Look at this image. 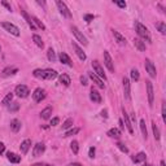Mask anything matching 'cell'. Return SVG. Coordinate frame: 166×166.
Returning <instances> with one entry per match:
<instances>
[{
    "label": "cell",
    "instance_id": "obj_28",
    "mask_svg": "<svg viewBox=\"0 0 166 166\" xmlns=\"http://www.w3.org/2000/svg\"><path fill=\"white\" fill-rule=\"evenodd\" d=\"M51 114H52V107H47V108H44L43 110L40 112L42 119H48L49 117H51Z\"/></svg>",
    "mask_w": 166,
    "mask_h": 166
},
{
    "label": "cell",
    "instance_id": "obj_21",
    "mask_svg": "<svg viewBox=\"0 0 166 166\" xmlns=\"http://www.w3.org/2000/svg\"><path fill=\"white\" fill-rule=\"evenodd\" d=\"M146 160H147V154L144 152H140V153L132 156V162H135V164H140V162H144Z\"/></svg>",
    "mask_w": 166,
    "mask_h": 166
},
{
    "label": "cell",
    "instance_id": "obj_47",
    "mask_svg": "<svg viewBox=\"0 0 166 166\" xmlns=\"http://www.w3.org/2000/svg\"><path fill=\"white\" fill-rule=\"evenodd\" d=\"M87 82H88V79H87V77H83V75H82V77H80V83H82V84H83V86H87V84H88Z\"/></svg>",
    "mask_w": 166,
    "mask_h": 166
},
{
    "label": "cell",
    "instance_id": "obj_15",
    "mask_svg": "<svg viewBox=\"0 0 166 166\" xmlns=\"http://www.w3.org/2000/svg\"><path fill=\"white\" fill-rule=\"evenodd\" d=\"M113 37H114V39H116V42L119 44V45H126V43H127V40H126V38L123 37V35L119 33V31H117V30H113Z\"/></svg>",
    "mask_w": 166,
    "mask_h": 166
},
{
    "label": "cell",
    "instance_id": "obj_40",
    "mask_svg": "<svg viewBox=\"0 0 166 166\" xmlns=\"http://www.w3.org/2000/svg\"><path fill=\"white\" fill-rule=\"evenodd\" d=\"M116 146H117V148H118V149L121 151V152H123V153H129V148H127V147H126L123 143L118 142L117 144H116Z\"/></svg>",
    "mask_w": 166,
    "mask_h": 166
},
{
    "label": "cell",
    "instance_id": "obj_17",
    "mask_svg": "<svg viewBox=\"0 0 166 166\" xmlns=\"http://www.w3.org/2000/svg\"><path fill=\"white\" fill-rule=\"evenodd\" d=\"M73 48H74V51H75V53H77V56L79 57V60H82V61H84V60L87 59V56H86V53L83 52V49L79 47L77 43H74L73 42Z\"/></svg>",
    "mask_w": 166,
    "mask_h": 166
},
{
    "label": "cell",
    "instance_id": "obj_49",
    "mask_svg": "<svg viewBox=\"0 0 166 166\" xmlns=\"http://www.w3.org/2000/svg\"><path fill=\"white\" fill-rule=\"evenodd\" d=\"M1 4H3V5H4V7H5V8H7V9H8V10H12V7H10V5L8 4V3H7V1H1Z\"/></svg>",
    "mask_w": 166,
    "mask_h": 166
},
{
    "label": "cell",
    "instance_id": "obj_7",
    "mask_svg": "<svg viewBox=\"0 0 166 166\" xmlns=\"http://www.w3.org/2000/svg\"><path fill=\"white\" fill-rule=\"evenodd\" d=\"M15 94L18 97H27L30 94V90H29V87L25 86V84H18L15 90Z\"/></svg>",
    "mask_w": 166,
    "mask_h": 166
},
{
    "label": "cell",
    "instance_id": "obj_24",
    "mask_svg": "<svg viewBox=\"0 0 166 166\" xmlns=\"http://www.w3.org/2000/svg\"><path fill=\"white\" fill-rule=\"evenodd\" d=\"M60 83L62 84V86H65V87H69L70 86V83H72V80H70V77L68 75V74H62V75H60Z\"/></svg>",
    "mask_w": 166,
    "mask_h": 166
},
{
    "label": "cell",
    "instance_id": "obj_44",
    "mask_svg": "<svg viewBox=\"0 0 166 166\" xmlns=\"http://www.w3.org/2000/svg\"><path fill=\"white\" fill-rule=\"evenodd\" d=\"M162 119H164V122H166V105H165V103L162 104Z\"/></svg>",
    "mask_w": 166,
    "mask_h": 166
},
{
    "label": "cell",
    "instance_id": "obj_37",
    "mask_svg": "<svg viewBox=\"0 0 166 166\" xmlns=\"http://www.w3.org/2000/svg\"><path fill=\"white\" fill-rule=\"evenodd\" d=\"M47 57H48V60L51 62H55L56 61V55H55V51L52 48H49L48 51H47Z\"/></svg>",
    "mask_w": 166,
    "mask_h": 166
},
{
    "label": "cell",
    "instance_id": "obj_20",
    "mask_svg": "<svg viewBox=\"0 0 166 166\" xmlns=\"http://www.w3.org/2000/svg\"><path fill=\"white\" fill-rule=\"evenodd\" d=\"M7 158H8V161L13 162V164H18V162H21V156L13 153V152H8V153H7Z\"/></svg>",
    "mask_w": 166,
    "mask_h": 166
},
{
    "label": "cell",
    "instance_id": "obj_6",
    "mask_svg": "<svg viewBox=\"0 0 166 166\" xmlns=\"http://www.w3.org/2000/svg\"><path fill=\"white\" fill-rule=\"evenodd\" d=\"M1 26L12 35H15V37H20V29L16 26V25H13L10 22H1Z\"/></svg>",
    "mask_w": 166,
    "mask_h": 166
},
{
    "label": "cell",
    "instance_id": "obj_56",
    "mask_svg": "<svg viewBox=\"0 0 166 166\" xmlns=\"http://www.w3.org/2000/svg\"><path fill=\"white\" fill-rule=\"evenodd\" d=\"M143 166H153V165H151V164H144Z\"/></svg>",
    "mask_w": 166,
    "mask_h": 166
},
{
    "label": "cell",
    "instance_id": "obj_8",
    "mask_svg": "<svg viewBox=\"0 0 166 166\" xmlns=\"http://www.w3.org/2000/svg\"><path fill=\"white\" fill-rule=\"evenodd\" d=\"M92 68H94V73L96 74L99 78H103L104 80H107V75H105V73H104L103 66H101L97 61H92Z\"/></svg>",
    "mask_w": 166,
    "mask_h": 166
},
{
    "label": "cell",
    "instance_id": "obj_16",
    "mask_svg": "<svg viewBox=\"0 0 166 166\" xmlns=\"http://www.w3.org/2000/svg\"><path fill=\"white\" fill-rule=\"evenodd\" d=\"M122 113H123V121H125L126 129L129 130V132H130V134H134V129H132V125H131V119H130L129 114L126 113L125 109H122Z\"/></svg>",
    "mask_w": 166,
    "mask_h": 166
},
{
    "label": "cell",
    "instance_id": "obj_32",
    "mask_svg": "<svg viewBox=\"0 0 166 166\" xmlns=\"http://www.w3.org/2000/svg\"><path fill=\"white\" fill-rule=\"evenodd\" d=\"M31 20H33V22L35 25V27H39V29L42 30H45V26H44V23L42 22V21L39 18H37V17H31Z\"/></svg>",
    "mask_w": 166,
    "mask_h": 166
},
{
    "label": "cell",
    "instance_id": "obj_51",
    "mask_svg": "<svg viewBox=\"0 0 166 166\" xmlns=\"http://www.w3.org/2000/svg\"><path fill=\"white\" fill-rule=\"evenodd\" d=\"M68 166H83V165L79 164V162H72V164H69Z\"/></svg>",
    "mask_w": 166,
    "mask_h": 166
},
{
    "label": "cell",
    "instance_id": "obj_1",
    "mask_svg": "<svg viewBox=\"0 0 166 166\" xmlns=\"http://www.w3.org/2000/svg\"><path fill=\"white\" fill-rule=\"evenodd\" d=\"M134 26H135L136 34L140 37V39H142V40H144V42H148V43H152V37H151V33H149V30H148L147 27L143 25V23H140L139 21H135V23H134Z\"/></svg>",
    "mask_w": 166,
    "mask_h": 166
},
{
    "label": "cell",
    "instance_id": "obj_22",
    "mask_svg": "<svg viewBox=\"0 0 166 166\" xmlns=\"http://www.w3.org/2000/svg\"><path fill=\"white\" fill-rule=\"evenodd\" d=\"M90 99L94 101V103H97V104H99V103H101V96H100V94H99L96 90H94V88L91 90Z\"/></svg>",
    "mask_w": 166,
    "mask_h": 166
},
{
    "label": "cell",
    "instance_id": "obj_30",
    "mask_svg": "<svg viewBox=\"0 0 166 166\" xmlns=\"http://www.w3.org/2000/svg\"><path fill=\"white\" fill-rule=\"evenodd\" d=\"M140 130H142V134H143V137L147 139L148 137V132H147V126H146V119H140Z\"/></svg>",
    "mask_w": 166,
    "mask_h": 166
},
{
    "label": "cell",
    "instance_id": "obj_43",
    "mask_svg": "<svg viewBox=\"0 0 166 166\" xmlns=\"http://www.w3.org/2000/svg\"><path fill=\"white\" fill-rule=\"evenodd\" d=\"M94 18H95L94 15H84V21H86L87 23H90L91 21H94Z\"/></svg>",
    "mask_w": 166,
    "mask_h": 166
},
{
    "label": "cell",
    "instance_id": "obj_39",
    "mask_svg": "<svg viewBox=\"0 0 166 166\" xmlns=\"http://www.w3.org/2000/svg\"><path fill=\"white\" fill-rule=\"evenodd\" d=\"M78 132H79V129H78V127H74V129H70L69 131H66V132H65V135H64V136H66V137H68V136L75 135V134H78Z\"/></svg>",
    "mask_w": 166,
    "mask_h": 166
},
{
    "label": "cell",
    "instance_id": "obj_5",
    "mask_svg": "<svg viewBox=\"0 0 166 166\" xmlns=\"http://www.w3.org/2000/svg\"><path fill=\"white\" fill-rule=\"evenodd\" d=\"M56 5H57V8L60 10V13L64 16V17H66V18H72V12L69 10V8L66 7V4L64 1H60V0H57L56 1Z\"/></svg>",
    "mask_w": 166,
    "mask_h": 166
},
{
    "label": "cell",
    "instance_id": "obj_45",
    "mask_svg": "<svg viewBox=\"0 0 166 166\" xmlns=\"http://www.w3.org/2000/svg\"><path fill=\"white\" fill-rule=\"evenodd\" d=\"M95 152H96V149H95V147H91L90 151H88V156H90L91 158L95 157Z\"/></svg>",
    "mask_w": 166,
    "mask_h": 166
},
{
    "label": "cell",
    "instance_id": "obj_3",
    "mask_svg": "<svg viewBox=\"0 0 166 166\" xmlns=\"http://www.w3.org/2000/svg\"><path fill=\"white\" fill-rule=\"evenodd\" d=\"M144 66H146V70H147V73L149 74L151 78H156V75H157L156 66H154V64L149 59H146V61H144Z\"/></svg>",
    "mask_w": 166,
    "mask_h": 166
},
{
    "label": "cell",
    "instance_id": "obj_55",
    "mask_svg": "<svg viewBox=\"0 0 166 166\" xmlns=\"http://www.w3.org/2000/svg\"><path fill=\"white\" fill-rule=\"evenodd\" d=\"M160 166H165V161H161L160 162Z\"/></svg>",
    "mask_w": 166,
    "mask_h": 166
},
{
    "label": "cell",
    "instance_id": "obj_12",
    "mask_svg": "<svg viewBox=\"0 0 166 166\" xmlns=\"http://www.w3.org/2000/svg\"><path fill=\"white\" fill-rule=\"evenodd\" d=\"M104 64L105 66H107V69L109 72H114V65H113V60L110 57V55H109L108 51H104Z\"/></svg>",
    "mask_w": 166,
    "mask_h": 166
},
{
    "label": "cell",
    "instance_id": "obj_27",
    "mask_svg": "<svg viewBox=\"0 0 166 166\" xmlns=\"http://www.w3.org/2000/svg\"><path fill=\"white\" fill-rule=\"evenodd\" d=\"M134 45L139 49L140 52H144L146 51V43L142 40V39H139V38H136V39H134Z\"/></svg>",
    "mask_w": 166,
    "mask_h": 166
},
{
    "label": "cell",
    "instance_id": "obj_41",
    "mask_svg": "<svg viewBox=\"0 0 166 166\" xmlns=\"http://www.w3.org/2000/svg\"><path fill=\"white\" fill-rule=\"evenodd\" d=\"M72 126H73V119H72V118H68L65 122L62 123V129H64V130H68V129H70Z\"/></svg>",
    "mask_w": 166,
    "mask_h": 166
},
{
    "label": "cell",
    "instance_id": "obj_53",
    "mask_svg": "<svg viewBox=\"0 0 166 166\" xmlns=\"http://www.w3.org/2000/svg\"><path fill=\"white\" fill-rule=\"evenodd\" d=\"M37 3H38L39 5H42V7H45V3H44V1H40V0H38Z\"/></svg>",
    "mask_w": 166,
    "mask_h": 166
},
{
    "label": "cell",
    "instance_id": "obj_31",
    "mask_svg": "<svg viewBox=\"0 0 166 166\" xmlns=\"http://www.w3.org/2000/svg\"><path fill=\"white\" fill-rule=\"evenodd\" d=\"M33 40L35 42V44H37L39 48H43V47H44V43H43V40H42V38L39 37V35L34 34V35H33Z\"/></svg>",
    "mask_w": 166,
    "mask_h": 166
},
{
    "label": "cell",
    "instance_id": "obj_52",
    "mask_svg": "<svg viewBox=\"0 0 166 166\" xmlns=\"http://www.w3.org/2000/svg\"><path fill=\"white\" fill-rule=\"evenodd\" d=\"M101 117L108 118V112H107V110H103V112H101Z\"/></svg>",
    "mask_w": 166,
    "mask_h": 166
},
{
    "label": "cell",
    "instance_id": "obj_42",
    "mask_svg": "<svg viewBox=\"0 0 166 166\" xmlns=\"http://www.w3.org/2000/svg\"><path fill=\"white\" fill-rule=\"evenodd\" d=\"M20 109V104L18 103H12L10 105H8V110L9 112H16Z\"/></svg>",
    "mask_w": 166,
    "mask_h": 166
},
{
    "label": "cell",
    "instance_id": "obj_13",
    "mask_svg": "<svg viewBox=\"0 0 166 166\" xmlns=\"http://www.w3.org/2000/svg\"><path fill=\"white\" fill-rule=\"evenodd\" d=\"M44 151H45V146L43 143H37L34 146V148H33V156L34 157H39V156H42V154L44 153Z\"/></svg>",
    "mask_w": 166,
    "mask_h": 166
},
{
    "label": "cell",
    "instance_id": "obj_33",
    "mask_svg": "<svg viewBox=\"0 0 166 166\" xmlns=\"http://www.w3.org/2000/svg\"><path fill=\"white\" fill-rule=\"evenodd\" d=\"M152 130H153V135H154V139H156L157 140V142H158V140H160V130H158V127H157V125H156V123H152Z\"/></svg>",
    "mask_w": 166,
    "mask_h": 166
},
{
    "label": "cell",
    "instance_id": "obj_2",
    "mask_svg": "<svg viewBox=\"0 0 166 166\" xmlns=\"http://www.w3.org/2000/svg\"><path fill=\"white\" fill-rule=\"evenodd\" d=\"M33 75L35 78H39V79H55L57 77V72L56 70H52V69H37L34 70Z\"/></svg>",
    "mask_w": 166,
    "mask_h": 166
},
{
    "label": "cell",
    "instance_id": "obj_29",
    "mask_svg": "<svg viewBox=\"0 0 166 166\" xmlns=\"http://www.w3.org/2000/svg\"><path fill=\"white\" fill-rule=\"evenodd\" d=\"M108 135L110 137H114V139H119V136H121V130L119 129H110L108 131Z\"/></svg>",
    "mask_w": 166,
    "mask_h": 166
},
{
    "label": "cell",
    "instance_id": "obj_14",
    "mask_svg": "<svg viewBox=\"0 0 166 166\" xmlns=\"http://www.w3.org/2000/svg\"><path fill=\"white\" fill-rule=\"evenodd\" d=\"M88 77H90L91 80H94V83L96 84L99 88H105V83L103 82V79L99 78V77L95 73H88Z\"/></svg>",
    "mask_w": 166,
    "mask_h": 166
},
{
    "label": "cell",
    "instance_id": "obj_10",
    "mask_svg": "<svg viewBox=\"0 0 166 166\" xmlns=\"http://www.w3.org/2000/svg\"><path fill=\"white\" fill-rule=\"evenodd\" d=\"M72 31H73V34L75 35V38H77V40L79 42V43H82L83 45H87V39H86V37H84V35L80 33L79 31V29L77 26H72Z\"/></svg>",
    "mask_w": 166,
    "mask_h": 166
},
{
    "label": "cell",
    "instance_id": "obj_25",
    "mask_svg": "<svg viewBox=\"0 0 166 166\" xmlns=\"http://www.w3.org/2000/svg\"><path fill=\"white\" fill-rule=\"evenodd\" d=\"M18 72V69L15 68V66H8L3 70V75L4 77H9V75H15V74Z\"/></svg>",
    "mask_w": 166,
    "mask_h": 166
},
{
    "label": "cell",
    "instance_id": "obj_48",
    "mask_svg": "<svg viewBox=\"0 0 166 166\" xmlns=\"http://www.w3.org/2000/svg\"><path fill=\"white\" fill-rule=\"evenodd\" d=\"M59 122H60V119H59L57 117H55V118H52L51 125H52V126H56V125H59Z\"/></svg>",
    "mask_w": 166,
    "mask_h": 166
},
{
    "label": "cell",
    "instance_id": "obj_57",
    "mask_svg": "<svg viewBox=\"0 0 166 166\" xmlns=\"http://www.w3.org/2000/svg\"><path fill=\"white\" fill-rule=\"evenodd\" d=\"M0 53H1V47H0Z\"/></svg>",
    "mask_w": 166,
    "mask_h": 166
},
{
    "label": "cell",
    "instance_id": "obj_35",
    "mask_svg": "<svg viewBox=\"0 0 166 166\" xmlns=\"http://www.w3.org/2000/svg\"><path fill=\"white\" fill-rule=\"evenodd\" d=\"M70 148H72V151H73V153L74 154H78V152H79V144L77 140H73L72 143H70Z\"/></svg>",
    "mask_w": 166,
    "mask_h": 166
},
{
    "label": "cell",
    "instance_id": "obj_38",
    "mask_svg": "<svg viewBox=\"0 0 166 166\" xmlns=\"http://www.w3.org/2000/svg\"><path fill=\"white\" fill-rule=\"evenodd\" d=\"M131 79L132 80H135V82H137V80L140 79V74H139V72H137L136 69H131Z\"/></svg>",
    "mask_w": 166,
    "mask_h": 166
},
{
    "label": "cell",
    "instance_id": "obj_26",
    "mask_svg": "<svg viewBox=\"0 0 166 166\" xmlns=\"http://www.w3.org/2000/svg\"><path fill=\"white\" fill-rule=\"evenodd\" d=\"M10 130H12L13 132H18L21 130V122L18 119H12V121H10Z\"/></svg>",
    "mask_w": 166,
    "mask_h": 166
},
{
    "label": "cell",
    "instance_id": "obj_4",
    "mask_svg": "<svg viewBox=\"0 0 166 166\" xmlns=\"http://www.w3.org/2000/svg\"><path fill=\"white\" fill-rule=\"evenodd\" d=\"M122 83H123V95H125V99L130 101L131 100V83H130V79L125 77L122 79Z\"/></svg>",
    "mask_w": 166,
    "mask_h": 166
},
{
    "label": "cell",
    "instance_id": "obj_36",
    "mask_svg": "<svg viewBox=\"0 0 166 166\" xmlns=\"http://www.w3.org/2000/svg\"><path fill=\"white\" fill-rule=\"evenodd\" d=\"M156 27L158 29V31H160L161 34H166V23L164 22V21H161V22H158L157 25H156Z\"/></svg>",
    "mask_w": 166,
    "mask_h": 166
},
{
    "label": "cell",
    "instance_id": "obj_46",
    "mask_svg": "<svg viewBox=\"0 0 166 166\" xmlns=\"http://www.w3.org/2000/svg\"><path fill=\"white\" fill-rule=\"evenodd\" d=\"M114 4H117L119 8H126V3L125 1H118V0H116Z\"/></svg>",
    "mask_w": 166,
    "mask_h": 166
},
{
    "label": "cell",
    "instance_id": "obj_11",
    "mask_svg": "<svg viewBox=\"0 0 166 166\" xmlns=\"http://www.w3.org/2000/svg\"><path fill=\"white\" fill-rule=\"evenodd\" d=\"M45 99V91L43 88H37V90L33 92V100L35 103H40L42 100Z\"/></svg>",
    "mask_w": 166,
    "mask_h": 166
},
{
    "label": "cell",
    "instance_id": "obj_18",
    "mask_svg": "<svg viewBox=\"0 0 166 166\" xmlns=\"http://www.w3.org/2000/svg\"><path fill=\"white\" fill-rule=\"evenodd\" d=\"M59 59H60V61H61L64 65H66V66H70V68H72L73 66V62H72V60H70V57L68 55L65 53V52H61V53H60V56H59Z\"/></svg>",
    "mask_w": 166,
    "mask_h": 166
},
{
    "label": "cell",
    "instance_id": "obj_34",
    "mask_svg": "<svg viewBox=\"0 0 166 166\" xmlns=\"http://www.w3.org/2000/svg\"><path fill=\"white\" fill-rule=\"evenodd\" d=\"M12 100H13V94H8L4 99H3L1 105H4V107H8V105L10 104V101H12Z\"/></svg>",
    "mask_w": 166,
    "mask_h": 166
},
{
    "label": "cell",
    "instance_id": "obj_9",
    "mask_svg": "<svg viewBox=\"0 0 166 166\" xmlns=\"http://www.w3.org/2000/svg\"><path fill=\"white\" fill-rule=\"evenodd\" d=\"M147 86V95H148V104L149 107H153V100H154V92H153V86H152L151 80H147L146 82Z\"/></svg>",
    "mask_w": 166,
    "mask_h": 166
},
{
    "label": "cell",
    "instance_id": "obj_50",
    "mask_svg": "<svg viewBox=\"0 0 166 166\" xmlns=\"http://www.w3.org/2000/svg\"><path fill=\"white\" fill-rule=\"evenodd\" d=\"M4 151H5V146L3 143H0V154H1Z\"/></svg>",
    "mask_w": 166,
    "mask_h": 166
},
{
    "label": "cell",
    "instance_id": "obj_19",
    "mask_svg": "<svg viewBox=\"0 0 166 166\" xmlns=\"http://www.w3.org/2000/svg\"><path fill=\"white\" fill-rule=\"evenodd\" d=\"M30 147H31V140L30 139H25L23 142L21 143V146H20V149H21V152H22V154H26L27 151L30 149Z\"/></svg>",
    "mask_w": 166,
    "mask_h": 166
},
{
    "label": "cell",
    "instance_id": "obj_54",
    "mask_svg": "<svg viewBox=\"0 0 166 166\" xmlns=\"http://www.w3.org/2000/svg\"><path fill=\"white\" fill-rule=\"evenodd\" d=\"M119 127H121V130H123V121L122 119H119Z\"/></svg>",
    "mask_w": 166,
    "mask_h": 166
},
{
    "label": "cell",
    "instance_id": "obj_23",
    "mask_svg": "<svg viewBox=\"0 0 166 166\" xmlns=\"http://www.w3.org/2000/svg\"><path fill=\"white\" fill-rule=\"evenodd\" d=\"M21 13H22L23 18L26 20L27 25H29V26L31 27V30H37V27H35V25H34V22H33V20H31V17H30V16L26 13V10H22V9H21Z\"/></svg>",
    "mask_w": 166,
    "mask_h": 166
}]
</instances>
